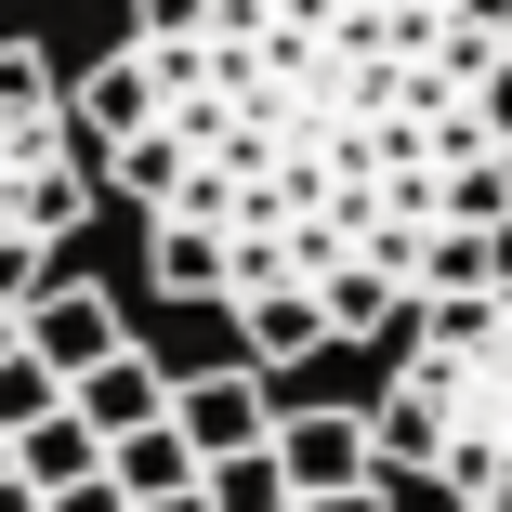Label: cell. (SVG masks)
<instances>
[{"mask_svg":"<svg viewBox=\"0 0 512 512\" xmlns=\"http://www.w3.org/2000/svg\"><path fill=\"white\" fill-rule=\"evenodd\" d=\"M368 460H381V486L512 512V302H499V276L473 302H421V329L394 342V381L368 407Z\"/></svg>","mask_w":512,"mask_h":512,"instance_id":"obj_1","label":"cell"},{"mask_svg":"<svg viewBox=\"0 0 512 512\" xmlns=\"http://www.w3.org/2000/svg\"><path fill=\"white\" fill-rule=\"evenodd\" d=\"M92 145L66 132V106H0V250H66L92 224Z\"/></svg>","mask_w":512,"mask_h":512,"instance_id":"obj_2","label":"cell"},{"mask_svg":"<svg viewBox=\"0 0 512 512\" xmlns=\"http://www.w3.org/2000/svg\"><path fill=\"white\" fill-rule=\"evenodd\" d=\"M263 460H276L289 512H302V499H342V486H381V460H368V407H276Z\"/></svg>","mask_w":512,"mask_h":512,"instance_id":"obj_3","label":"cell"},{"mask_svg":"<svg viewBox=\"0 0 512 512\" xmlns=\"http://www.w3.org/2000/svg\"><path fill=\"white\" fill-rule=\"evenodd\" d=\"M171 434H184V460L263 447V434H276V381H263V368H197V381H171Z\"/></svg>","mask_w":512,"mask_h":512,"instance_id":"obj_4","label":"cell"},{"mask_svg":"<svg viewBox=\"0 0 512 512\" xmlns=\"http://www.w3.org/2000/svg\"><path fill=\"white\" fill-rule=\"evenodd\" d=\"M132 329H119V302L106 289H92V276H53L40 302H27V316H14V355H40L53 381H79V368H106Z\"/></svg>","mask_w":512,"mask_h":512,"instance_id":"obj_5","label":"cell"},{"mask_svg":"<svg viewBox=\"0 0 512 512\" xmlns=\"http://www.w3.org/2000/svg\"><path fill=\"white\" fill-rule=\"evenodd\" d=\"M66 421H79L92 447H119V434H145V421H171V368H158L145 342H119L106 368H79V381H66Z\"/></svg>","mask_w":512,"mask_h":512,"instance_id":"obj_6","label":"cell"},{"mask_svg":"<svg viewBox=\"0 0 512 512\" xmlns=\"http://www.w3.org/2000/svg\"><path fill=\"white\" fill-rule=\"evenodd\" d=\"M66 132H79L92 158H106V145H132V132H158V92H145V53H132V40L92 66L79 92H66Z\"/></svg>","mask_w":512,"mask_h":512,"instance_id":"obj_7","label":"cell"},{"mask_svg":"<svg viewBox=\"0 0 512 512\" xmlns=\"http://www.w3.org/2000/svg\"><path fill=\"white\" fill-rule=\"evenodd\" d=\"M224 316H237V342H250L237 368H263V381H276V368H302V355H329V316H316L302 289H276V302H224Z\"/></svg>","mask_w":512,"mask_h":512,"instance_id":"obj_8","label":"cell"},{"mask_svg":"<svg viewBox=\"0 0 512 512\" xmlns=\"http://www.w3.org/2000/svg\"><path fill=\"white\" fill-rule=\"evenodd\" d=\"M92 473H106V447H92L66 407H53L40 434H14V486H27V499H66V486H92Z\"/></svg>","mask_w":512,"mask_h":512,"instance_id":"obj_9","label":"cell"},{"mask_svg":"<svg viewBox=\"0 0 512 512\" xmlns=\"http://www.w3.org/2000/svg\"><path fill=\"white\" fill-rule=\"evenodd\" d=\"M106 486L145 512V499H184V486H197V460H184V434H171V421H145V434H119V447H106Z\"/></svg>","mask_w":512,"mask_h":512,"instance_id":"obj_10","label":"cell"},{"mask_svg":"<svg viewBox=\"0 0 512 512\" xmlns=\"http://www.w3.org/2000/svg\"><path fill=\"white\" fill-rule=\"evenodd\" d=\"M434 224H460V237H512V158H460V171H434Z\"/></svg>","mask_w":512,"mask_h":512,"instance_id":"obj_11","label":"cell"},{"mask_svg":"<svg viewBox=\"0 0 512 512\" xmlns=\"http://www.w3.org/2000/svg\"><path fill=\"white\" fill-rule=\"evenodd\" d=\"M145 276L171 302H224V237H197V224H145Z\"/></svg>","mask_w":512,"mask_h":512,"instance_id":"obj_12","label":"cell"},{"mask_svg":"<svg viewBox=\"0 0 512 512\" xmlns=\"http://www.w3.org/2000/svg\"><path fill=\"white\" fill-rule=\"evenodd\" d=\"M197 499H211V512H289V486H276V460H263V447L197 460Z\"/></svg>","mask_w":512,"mask_h":512,"instance_id":"obj_13","label":"cell"},{"mask_svg":"<svg viewBox=\"0 0 512 512\" xmlns=\"http://www.w3.org/2000/svg\"><path fill=\"white\" fill-rule=\"evenodd\" d=\"M53 407H66V381H53L40 355H0V447H14V434H40Z\"/></svg>","mask_w":512,"mask_h":512,"instance_id":"obj_14","label":"cell"},{"mask_svg":"<svg viewBox=\"0 0 512 512\" xmlns=\"http://www.w3.org/2000/svg\"><path fill=\"white\" fill-rule=\"evenodd\" d=\"M132 40H211V0H132Z\"/></svg>","mask_w":512,"mask_h":512,"instance_id":"obj_15","label":"cell"},{"mask_svg":"<svg viewBox=\"0 0 512 512\" xmlns=\"http://www.w3.org/2000/svg\"><path fill=\"white\" fill-rule=\"evenodd\" d=\"M473 132H486V158H512V53H499L486 92H473Z\"/></svg>","mask_w":512,"mask_h":512,"instance_id":"obj_16","label":"cell"},{"mask_svg":"<svg viewBox=\"0 0 512 512\" xmlns=\"http://www.w3.org/2000/svg\"><path fill=\"white\" fill-rule=\"evenodd\" d=\"M447 27H486V40H512V0H434Z\"/></svg>","mask_w":512,"mask_h":512,"instance_id":"obj_17","label":"cell"},{"mask_svg":"<svg viewBox=\"0 0 512 512\" xmlns=\"http://www.w3.org/2000/svg\"><path fill=\"white\" fill-rule=\"evenodd\" d=\"M40 512H132V499H119L106 473H92V486H66V499H40Z\"/></svg>","mask_w":512,"mask_h":512,"instance_id":"obj_18","label":"cell"},{"mask_svg":"<svg viewBox=\"0 0 512 512\" xmlns=\"http://www.w3.org/2000/svg\"><path fill=\"white\" fill-rule=\"evenodd\" d=\"M302 512H394V486H342V499H302Z\"/></svg>","mask_w":512,"mask_h":512,"instance_id":"obj_19","label":"cell"},{"mask_svg":"<svg viewBox=\"0 0 512 512\" xmlns=\"http://www.w3.org/2000/svg\"><path fill=\"white\" fill-rule=\"evenodd\" d=\"M0 512H40V499H27V486H14V473H0Z\"/></svg>","mask_w":512,"mask_h":512,"instance_id":"obj_20","label":"cell"},{"mask_svg":"<svg viewBox=\"0 0 512 512\" xmlns=\"http://www.w3.org/2000/svg\"><path fill=\"white\" fill-rule=\"evenodd\" d=\"M145 512H211V499H197V486H184V499H145Z\"/></svg>","mask_w":512,"mask_h":512,"instance_id":"obj_21","label":"cell"},{"mask_svg":"<svg viewBox=\"0 0 512 512\" xmlns=\"http://www.w3.org/2000/svg\"><path fill=\"white\" fill-rule=\"evenodd\" d=\"M381 14H434V0H381Z\"/></svg>","mask_w":512,"mask_h":512,"instance_id":"obj_22","label":"cell"},{"mask_svg":"<svg viewBox=\"0 0 512 512\" xmlns=\"http://www.w3.org/2000/svg\"><path fill=\"white\" fill-rule=\"evenodd\" d=\"M0 355H14V316H0Z\"/></svg>","mask_w":512,"mask_h":512,"instance_id":"obj_23","label":"cell"},{"mask_svg":"<svg viewBox=\"0 0 512 512\" xmlns=\"http://www.w3.org/2000/svg\"><path fill=\"white\" fill-rule=\"evenodd\" d=\"M0 473H14V447H0Z\"/></svg>","mask_w":512,"mask_h":512,"instance_id":"obj_24","label":"cell"}]
</instances>
